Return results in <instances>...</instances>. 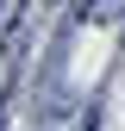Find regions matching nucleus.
Listing matches in <instances>:
<instances>
[{"label":"nucleus","instance_id":"obj_1","mask_svg":"<svg viewBox=\"0 0 125 131\" xmlns=\"http://www.w3.org/2000/svg\"><path fill=\"white\" fill-rule=\"evenodd\" d=\"M88 6H94V0H88Z\"/></svg>","mask_w":125,"mask_h":131}]
</instances>
